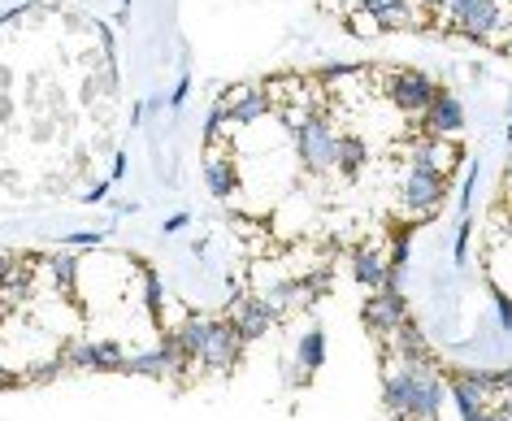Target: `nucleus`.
I'll list each match as a JSON object with an SVG mask.
<instances>
[{
  "label": "nucleus",
  "instance_id": "obj_21",
  "mask_svg": "<svg viewBox=\"0 0 512 421\" xmlns=\"http://www.w3.org/2000/svg\"><path fill=\"white\" fill-rule=\"evenodd\" d=\"M183 226H187V213H178V218L165 222V231H183Z\"/></svg>",
  "mask_w": 512,
  "mask_h": 421
},
{
  "label": "nucleus",
  "instance_id": "obj_23",
  "mask_svg": "<svg viewBox=\"0 0 512 421\" xmlns=\"http://www.w3.org/2000/svg\"><path fill=\"white\" fill-rule=\"evenodd\" d=\"M504 387H508V391H512V369H508V374H504Z\"/></svg>",
  "mask_w": 512,
  "mask_h": 421
},
{
  "label": "nucleus",
  "instance_id": "obj_22",
  "mask_svg": "<svg viewBox=\"0 0 512 421\" xmlns=\"http://www.w3.org/2000/svg\"><path fill=\"white\" fill-rule=\"evenodd\" d=\"M478 421H508V413H491V408H486V413H482Z\"/></svg>",
  "mask_w": 512,
  "mask_h": 421
},
{
  "label": "nucleus",
  "instance_id": "obj_20",
  "mask_svg": "<svg viewBox=\"0 0 512 421\" xmlns=\"http://www.w3.org/2000/svg\"><path fill=\"white\" fill-rule=\"evenodd\" d=\"M404 265H408V244H404V239H395V244H391V261H387V270H404Z\"/></svg>",
  "mask_w": 512,
  "mask_h": 421
},
{
  "label": "nucleus",
  "instance_id": "obj_25",
  "mask_svg": "<svg viewBox=\"0 0 512 421\" xmlns=\"http://www.w3.org/2000/svg\"><path fill=\"white\" fill-rule=\"evenodd\" d=\"M508 135H512V131H508Z\"/></svg>",
  "mask_w": 512,
  "mask_h": 421
},
{
  "label": "nucleus",
  "instance_id": "obj_11",
  "mask_svg": "<svg viewBox=\"0 0 512 421\" xmlns=\"http://www.w3.org/2000/svg\"><path fill=\"white\" fill-rule=\"evenodd\" d=\"M174 330H178V343H183L187 361H196V365H200V361H204V348H209V335H213V317H204V313H187Z\"/></svg>",
  "mask_w": 512,
  "mask_h": 421
},
{
  "label": "nucleus",
  "instance_id": "obj_16",
  "mask_svg": "<svg viewBox=\"0 0 512 421\" xmlns=\"http://www.w3.org/2000/svg\"><path fill=\"white\" fill-rule=\"evenodd\" d=\"M48 265H53V278L61 291H74V283H79V261L70 257V252H53L48 257Z\"/></svg>",
  "mask_w": 512,
  "mask_h": 421
},
{
  "label": "nucleus",
  "instance_id": "obj_5",
  "mask_svg": "<svg viewBox=\"0 0 512 421\" xmlns=\"http://www.w3.org/2000/svg\"><path fill=\"white\" fill-rule=\"evenodd\" d=\"M200 174H204V187H209V196H217V200H239L243 174H239V157L230 148H204Z\"/></svg>",
  "mask_w": 512,
  "mask_h": 421
},
{
  "label": "nucleus",
  "instance_id": "obj_4",
  "mask_svg": "<svg viewBox=\"0 0 512 421\" xmlns=\"http://www.w3.org/2000/svg\"><path fill=\"white\" fill-rule=\"evenodd\" d=\"M226 322L239 330L243 343H256V339H265L278 326V304L261 300V296H239V300H230Z\"/></svg>",
  "mask_w": 512,
  "mask_h": 421
},
{
  "label": "nucleus",
  "instance_id": "obj_19",
  "mask_svg": "<svg viewBox=\"0 0 512 421\" xmlns=\"http://www.w3.org/2000/svg\"><path fill=\"white\" fill-rule=\"evenodd\" d=\"M495 309H499V326H504V330H512V300L504 296V291H499L495 287Z\"/></svg>",
  "mask_w": 512,
  "mask_h": 421
},
{
  "label": "nucleus",
  "instance_id": "obj_14",
  "mask_svg": "<svg viewBox=\"0 0 512 421\" xmlns=\"http://www.w3.org/2000/svg\"><path fill=\"white\" fill-rule=\"evenodd\" d=\"M126 374H144V378H165L174 374L170 356H165V348H152V352H139V356H126Z\"/></svg>",
  "mask_w": 512,
  "mask_h": 421
},
{
  "label": "nucleus",
  "instance_id": "obj_3",
  "mask_svg": "<svg viewBox=\"0 0 512 421\" xmlns=\"http://www.w3.org/2000/svg\"><path fill=\"white\" fill-rule=\"evenodd\" d=\"M447 191H452V170L443 165H404L395 174V209L408 213V218H430L434 209H443Z\"/></svg>",
  "mask_w": 512,
  "mask_h": 421
},
{
  "label": "nucleus",
  "instance_id": "obj_9",
  "mask_svg": "<svg viewBox=\"0 0 512 421\" xmlns=\"http://www.w3.org/2000/svg\"><path fill=\"white\" fill-rule=\"evenodd\" d=\"M395 356H400V365H413V369H434L430 361V343L426 335H421V326L413 322V317H404L400 330H395Z\"/></svg>",
  "mask_w": 512,
  "mask_h": 421
},
{
  "label": "nucleus",
  "instance_id": "obj_2",
  "mask_svg": "<svg viewBox=\"0 0 512 421\" xmlns=\"http://www.w3.org/2000/svg\"><path fill=\"white\" fill-rule=\"evenodd\" d=\"M382 404L395 421H439L443 413V378L434 369H387L382 374Z\"/></svg>",
  "mask_w": 512,
  "mask_h": 421
},
{
  "label": "nucleus",
  "instance_id": "obj_13",
  "mask_svg": "<svg viewBox=\"0 0 512 421\" xmlns=\"http://www.w3.org/2000/svg\"><path fill=\"white\" fill-rule=\"evenodd\" d=\"M35 261H18L14 257V270H9L5 278H0V296H5L9 304H22V300H31V291H35Z\"/></svg>",
  "mask_w": 512,
  "mask_h": 421
},
{
  "label": "nucleus",
  "instance_id": "obj_18",
  "mask_svg": "<svg viewBox=\"0 0 512 421\" xmlns=\"http://www.w3.org/2000/svg\"><path fill=\"white\" fill-rule=\"evenodd\" d=\"M469 231H473V226H469V222H460V231H456V265H465V261H469Z\"/></svg>",
  "mask_w": 512,
  "mask_h": 421
},
{
  "label": "nucleus",
  "instance_id": "obj_7",
  "mask_svg": "<svg viewBox=\"0 0 512 421\" xmlns=\"http://www.w3.org/2000/svg\"><path fill=\"white\" fill-rule=\"evenodd\" d=\"M243 356V339L239 330L226 322V317H213V335H209V348H204V369H213V374H230V369L239 365Z\"/></svg>",
  "mask_w": 512,
  "mask_h": 421
},
{
  "label": "nucleus",
  "instance_id": "obj_15",
  "mask_svg": "<svg viewBox=\"0 0 512 421\" xmlns=\"http://www.w3.org/2000/svg\"><path fill=\"white\" fill-rule=\"evenodd\" d=\"M326 361V330H304V339H300V369L304 374H313V369H322Z\"/></svg>",
  "mask_w": 512,
  "mask_h": 421
},
{
  "label": "nucleus",
  "instance_id": "obj_17",
  "mask_svg": "<svg viewBox=\"0 0 512 421\" xmlns=\"http://www.w3.org/2000/svg\"><path fill=\"white\" fill-rule=\"evenodd\" d=\"M144 304H148V313H161V304H165V287L152 274L144 278Z\"/></svg>",
  "mask_w": 512,
  "mask_h": 421
},
{
  "label": "nucleus",
  "instance_id": "obj_10",
  "mask_svg": "<svg viewBox=\"0 0 512 421\" xmlns=\"http://www.w3.org/2000/svg\"><path fill=\"white\" fill-rule=\"evenodd\" d=\"M66 361L79 365V369H122L126 356H122L118 343L96 339V343H74V348L66 352Z\"/></svg>",
  "mask_w": 512,
  "mask_h": 421
},
{
  "label": "nucleus",
  "instance_id": "obj_8",
  "mask_svg": "<svg viewBox=\"0 0 512 421\" xmlns=\"http://www.w3.org/2000/svg\"><path fill=\"white\" fill-rule=\"evenodd\" d=\"M348 261H352V278L365 291H382V287H387V261H382V252L374 244H352Z\"/></svg>",
  "mask_w": 512,
  "mask_h": 421
},
{
  "label": "nucleus",
  "instance_id": "obj_6",
  "mask_svg": "<svg viewBox=\"0 0 512 421\" xmlns=\"http://www.w3.org/2000/svg\"><path fill=\"white\" fill-rule=\"evenodd\" d=\"M361 317H365V326L374 330V335H395L400 330V322L408 317V300H404V291H369V300H365V309H361Z\"/></svg>",
  "mask_w": 512,
  "mask_h": 421
},
{
  "label": "nucleus",
  "instance_id": "obj_24",
  "mask_svg": "<svg viewBox=\"0 0 512 421\" xmlns=\"http://www.w3.org/2000/svg\"><path fill=\"white\" fill-rule=\"evenodd\" d=\"M5 382H9V374H5V369H0V387H5Z\"/></svg>",
  "mask_w": 512,
  "mask_h": 421
},
{
  "label": "nucleus",
  "instance_id": "obj_1",
  "mask_svg": "<svg viewBox=\"0 0 512 421\" xmlns=\"http://www.w3.org/2000/svg\"><path fill=\"white\" fill-rule=\"evenodd\" d=\"M356 35H439L512 53V0H317Z\"/></svg>",
  "mask_w": 512,
  "mask_h": 421
},
{
  "label": "nucleus",
  "instance_id": "obj_12",
  "mask_svg": "<svg viewBox=\"0 0 512 421\" xmlns=\"http://www.w3.org/2000/svg\"><path fill=\"white\" fill-rule=\"evenodd\" d=\"M447 391H452V400H456V413L460 421H478L486 413V391L482 387H473V382L465 374H452V382H447Z\"/></svg>",
  "mask_w": 512,
  "mask_h": 421
}]
</instances>
